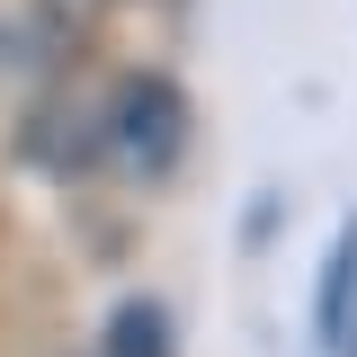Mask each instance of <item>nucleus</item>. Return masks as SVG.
<instances>
[{"label": "nucleus", "mask_w": 357, "mask_h": 357, "mask_svg": "<svg viewBox=\"0 0 357 357\" xmlns=\"http://www.w3.org/2000/svg\"><path fill=\"white\" fill-rule=\"evenodd\" d=\"M107 357H170V312L161 304H116L107 312Z\"/></svg>", "instance_id": "nucleus-4"}, {"label": "nucleus", "mask_w": 357, "mask_h": 357, "mask_svg": "<svg viewBox=\"0 0 357 357\" xmlns=\"http://www.w3.org/2000/svg\"><path fill=\"white\" fill-rule=\"evenodd\" d=\"M188 152V98L161 72H126V81L98 98V161H116L126 178H170Z\"/></svg>", "instance_id": "nucleus-1"}, {"label": "nucleus", "mask_w": 357, "mask_h": 357, "mask_svg": "<svg viewBox=\"0 0 357 357\" xmlns=\"http://www.w3.org/2000/svg\"><path fill=\"white\" fill-rule=\"evenodd\" d=\"M0 81H9V27H0Z\"/></svg>", "instance_id": "nucleus-5"}, {"label": "nucleus", "mask_w": 357, "mask_h": 357, "mask_svg": "<svg viewBox=\"0 0 357 357\" xmlns=\"http://www.w3.org/2000/svg\"><path fill=\"white\" fill-rule=\"evenodd\" d=\"M349 331H357V215L340 223L331 259L312 277V340H321V349H349Z\"/></svg>", "instance_id": "nucleus-3"}, {"label": "nucleus", "mask_w": 357, "mask_h": 357, "mask_svg": "<svg viewBox=\"0 0 357 357\" xmlns=\"http://www.w3.org/2000/svg\"><path fill=\"white\" fill-rule=\"evenodd\" d=\"M349 357H357V331H349Z\"/></svg>", "instance_id": "nucleus-6"}, {"label": "nucleus", "mask_w": 357, "mask_h": 357, "mask_svg": "<svg viewBox=\"0 0 357 357\" xmlns=\"http://www.w3.org/2000/svg\"><path fill=\"white\" fill-rule=\"evenodd\" d=\"M18 152H27L45 178H81L89 161H98V107H89V98H45Z\"/></svg>", "instance_id": "nucleus-2"}]
</instances>
